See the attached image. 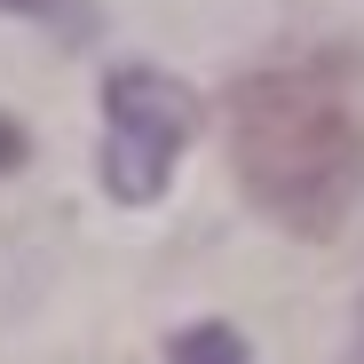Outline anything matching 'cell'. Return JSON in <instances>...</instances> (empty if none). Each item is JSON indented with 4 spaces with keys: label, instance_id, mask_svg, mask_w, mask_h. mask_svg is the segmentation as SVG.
<instances>
[{
    "label": "cell",
    "instance_id": "7a4b0ae2",
    "mask_svg": "<svg viewBox=\"0 0 364 364\" xmlns=\"http://www.w3.org/2000/svg\"><path fill=\"white\" fill-rule=\"evenodd\" d=\"M191 127H198V103L182 80L143 72V64L111 72L103 80V182H111V198L151 206L166 191L182 143H191Z\"/></svg>",
    "mask_w": 364,
    "mask_h": 364
},
{
    "label": "cell",
    "instance_id": "5b68a950",
    "mask_svg": "<svg viewBox=\"0 0 364 364\" xmlns=\"http://www.w3.org/2000/svg\"><path fill=\"white\" fill-rule=\"evenodd\" d=\"M0 9H16V16H48L55 0H0Z\"/></svg>",
    "mask_w": 364,
    "mask_h": 364
},
{
    "label": "cell",
    "instance_id": "6da1fadb",
    "mask_svg": "<svg viewBox=\"0 0 364 364\" xmlns=\"http://www.w3.org/2000/svg\"><path fill=\"white\" fill-rule=\"evenodd\" d=\"M230 151L262 214L333 230L364 191V55H293L237 87Z\"/></svg>",
    "mask_w": 364,
    "mask_h": 364
},
{
    "label": "cell",
    "instance_id": "3957f363",
    "mask_svg": "<svg viewBox=\"0 0 364 364\" xmlns=\"http://www.w3.org/2000/svg\"><path fill=\"white\" fill-rule=\"evenodd\" d=\"M174 364H254V356H246V341L230 325H198V333L174 341Z\"/></svg>",
    "mask_w": 364,
    "mask_h": 364
},
{
    "label": "cell",
    "instance_id": "277c9868",
    "mask_svg": "<svg viewBox=\"0 0 364 364\" xmlns=\"http://www.w3.org/2000/svg\"><path fill=\"white\" fill-rule=\"evenodd\" d=\"M24 159V127H9V119H0V166H16Z\"/></svg>",
    "mask_w": 364,
    "mask_h": 364
}]
</instances>
